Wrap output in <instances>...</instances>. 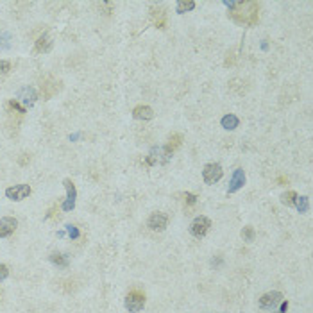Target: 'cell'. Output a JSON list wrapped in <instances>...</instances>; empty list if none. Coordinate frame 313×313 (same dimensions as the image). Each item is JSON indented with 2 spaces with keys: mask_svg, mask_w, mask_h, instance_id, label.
<instances>
[{
  "mask_svg": "<svg viewBox=\"0 0 313 313\" xmlns=\"http://www.w3.org/2000/svg\"><path fill=\"white\" fill-rule=\"evenodd\" d=\"M36 99H38V95H36V92H34L33 88H22L18 92V101L16 102H22L24 104V107H31L36 102Z\"/></svg>",
  "mask_w": 313,
  "mask_h": 313,
  "instance_id": "4fadbf2b",
  "label": "cell"
},
{
  "mask_svg": "<svg viewBox=\"0 0 313 313\" xmlns=\"http://www.w3.org/2000/svg\"><path fill=\"white\" fill-rule=\"evenodd\" d=\"M295 208H297L301 213H306L308 211V208H310V203H308V197H297L295 199Z\"/></svg>",
  "mask_w": 313,
  "mask_h": 313,
  "instance_id": "44dd1931",
  "label": "cell"
},
{
  "mask_svg": "<svg viewBox=\"0 0 313 313\" xmlns=\"http://www.w3.org/2000/svg\"><path fill=\"white\" fill-rule=\"evenodd\" d=\"M209 227H211V220H209V218L197 217V218H193V222L190 224V233H192L195 238H203V236L208 235Z\"/></svg>",
  "mask_w": 313,
  "mask_h": 313,
  "instance_id": "3957f363",
  "label": "cell"
},
{
  "mask_svg": "<svg viewBox=\"0 0 313 313\" xmlns=\"http://www.w3.org/2000/svg\"><path fill=\"white\" fill-rule=\"evenodd\" d=\"M133 116L136 120H152L154 118V109L150 106H136L133 109Z\"/></svg>",
  "mask_w": 313,
  "mask_h": 313,
  "instance_id": "9a60e30c",
  "label": "cell"
},
{
  "mask_svg": "<svg viewBox=\"0 0 313 313\" xmlns=\"http://www.w3.org/2000/svg\"><path fill=\"white\" fill-rule=\"evenodd\" d=\"M242 236H243V240L245 242H252L254 240V229L250 226L243 227V231H242Z\"/></svg>",
  "mask_w": 313,
  "mask_h": 313,
  "instance_id": "7402d4cb",
  "label": "cell"
},
{
  "mask_svg": "<svg viewBox=\"0 0 313 313\" xmlns=\"http://www.w3.org/2000/svg\"><path fill=\"white\" fill-rule=\"evenodd\" d=\"M5 195L11 201H24L31 195V186L29 184H16V186H11L5 190Z\"/></svg>",
  "mask_w": 313,
  "mask_h": 313,
  "instance_id": "8992f818",
  "label": "cell"
},
{
  "mask_svg": "<svg viewBox=\"0 0 313 313\" xmlns=\"http://www.w3.org/2000/svg\"><path fill=\"white\" fill-rule=\"evenodd\" d=\"M52 48V38L48 34H41L36 39V52H48Z\"/></svg>",
  "mask_w": 313,
  "mask_h": 313,
  "instance_id": "2e32d148",
  "label": "cell"
},
{
  "mask_svg": "<svg viewBox=\"0 0 313 313\" xmlns=\"http://www.w3.org/2000/svg\"><path fill=\"white\" fill-rule=\"evenodd\" d=\"M288 310V303H283V306H281V313H284Z\"/></svg>",
  "mask_w": 313,
  "mask_h": 313,
  "instance_id": "f1b7e54d",
  "label": "cell"
},
{
  "mask_svg": "<svg viewBox=\"0 0 313 313\" xmlns=\"http://www.w3.org/2000/svg\"><path fill=\"white\" fill-rule=\"evenodd\" d=\"M61 90V82L59 81H54V79H45L43 82H41V95H43L45 101H48V99H52L56 93Z\"/></svg>",
  "mask_w": 313,
  "mask_h": 313,
  "instance_id": "8fae6325",
  "label": "cell"
},
{
  "mask_svg": "<svg viewBox=\"0 0 313 313\" xmlns=\"http://www.w3.org/2000/svg\"><path fill=\"white\" fill-rule=\"evenodd\" d=\"M145 306V294L140 292V290H133L127 294L125 297V308L129 310L131 313H138L141 312Z\"/></svg>",
  "mask_w": 313,
  "mask_h": 313,
  "instance_id": "7a4b0ae2",
  "label": "cell"
},
{
  "mask_svg": "<svg viewBox=\"0 0 313 313\" xmlns=\"http://www.w3.org/2000/svg\"><path fill=\"white\" fill-rule=\"evenodd\" d=\"M7 276H9V269H7L5 265H0V283H2Z\"/></svg>",
  "mask_w": 313,
  "mask_h": 313,
  "instance_id": "d4e9b609",
  "label": "cell"
},
{
  "mask_svg": "<svg viewBox=\"0 0 313 313\" xmlns=\"http://www.w3.org/2000/svg\"><path fill=\"white\" fill-rule=\"evenodd\" d=\"M278 181H279V183H288V179H286V177H279Z\"/></svg>",
  "mask_w": 313,
  "mask_h": 313,
  "instance_id": "f546056e",
  "label": "cell"
},
{
  "mask_svg": "<svg viewBox=\"0 0 313 313\" xmlns=\"http://www.w3.org/2000/svg\"><path fill=\"white\" fill-rule=\"evenodd\" d=\"M238 124H240V120H238V116H235V115H226L224 118H222V127L227 129V131L236 129Z\"/></svg>",
  "mask_w": 313,
  "mask_h": 313,
  "instance_id": "ac0fdd59",
  "label": "cell"
},
{
  "mask_svg": "<svg viewBox=\"0 0 313 313\" xmlns=\"http://www.w3.org/2000/svg\"><path fill=\"white\" fill-rule=\"evenodd\" d=\"M181 145H183V135H179V133H174V135L169 136V143L165 145V147H167V149H169L170 152L174 154V150H177Z\"/></svg>",
  "mask_w": 313,
  "mask_h": 313,
  "instance_id": "e0dca14e",
  "label": "cell"
},
{
  "mask_svg": "<svg viewBox=\"0 0 313 313\" xmlns=\"http://www.w3.org/2000/svg\"><path fill=\"white\" fill-rule=\"evenodd\" d=\"M0 301H2V292H0Z\"/></svg>",
  "mask_w": 313,
  "mask_h": 313,
  "instance_id": "4dcf8cb0",
  "label": "cell"
},
{
  "mask_svg": "<svg viewBox=\"0 0 313 313\" xmlns=\"http://www.w3.org/2000/svg\"><path fill=\"white\" fill-rule=\"evenodd\" d=\"M11 70V63L9 61H0V73L4 75Z\"/></svg>",
  "mask_w": 313,
  "mask_h": 313,
  "instance_id": "cb8c5ba5",
  "label": "cell"
},
{
  "mask_svg": "<svg viewBox=\"0 0 313 313\" xmlns=\"http://www.w3.org/2000/svg\"><path fill=\"white\" fill-rule=\"evenodd\" d=\"M63 184H65V188H67V201H65V204H63V209H65V211H72L73 208H75L77 190H75V184H73L70 179H65Z\"/></svg>",
  "mask_w": 313,
  "mask_h": 313,
  "instance_id": "52a82bcc",
  "label": "cell"
},
{
  "mask_svg": "<svg viewBox=\"0 0 313 313\" xmlns=\"http://www.w3.org/2000/svg\"><path fill=\"white\" fill-rule=\"evenodd\" d=\"M16 226H18V220L13 217H4L0 218V238H5L15 233Z\"/></svg>",
  "mask_w": 313,
  "mask_h": 313,
  "instance_id": "7c38bea8",
  "label": "cell"
},
{
  "mask_svg": "<svg viewBox=\"0 0 313 313\" xmlns=\"http://www.w3.org/2000/svg\"><path fill=\"white\" fill-rule=\"evenodd\" d=\"M150 18H152V24L158 29H165L167 27V9L161 7V5H152L150 7Z\"/></svg>",
  "mask_w": 313,
  "mask_h": 313,
  "instance_id": "30bf717a",
  "label": "cell"
},
{
  "mask_svg": "<svg viewBox=\"0 0 313 313\" xmlns=\"http://www.w3.org/2000/svg\"><path fill=\"white\" fill-rule=\"evenodd\" d=\"M184 201H186V204H195L197 203V195H193V193H184Z\"/></svg>",
  "mask_w": 313,
  "mask_h": 313,
  "instance_id": "484cf974",
  "label": "cell"
},
{
  "mask_svg": "<svg viewBox=\"0 0 313 313\" xmlns=\"http://www.w3.org/2000/svg\"><path fill=\"white\" fill-rule=\"evenodd\" d=\"M48 218H56L58 217L59 218V213H58V209H56V208H52V209H50V211H48V215H47Z\"/></svg>",
  "mask_w": 313,
  "mask_h": 313,
  "instance_id": "4316f807",
  "label": "cell"
},
{
  "mask_svg": "<svg viewBox=\"0 0 313 313\" xmlns=\"http://www.w3.org/2000/svg\"><path fill=\"white\" fill-rule=\"evenodd\" d=\"M50 260L54 261V263H58V265H61V267H67L68 265V260L65 258L63 254H52L50 256Z\"/></svg>",
  "mask_w": 313,
  "mask_h": 313,
  "instance_id": "603a6c76",
  "label": "cell"
},
{
  "mask_svg": "<svg viewBox=\"0 0 313 313\" xmlns=\"http://www.w3.org/2000/svg\"><path fill=\"white\" fill-rule=\"evenodd\" d=\"M279 303H283V294L281 292H269V294L261 295L260 299V306L263 310H272Z\"/></svg>",
  "mask_w": 313,
  "mask_h": 313,
  "instance_id": "ba28073f",
  "label": "cell"
},
{
  "mask_svg": "<svg viewBox=\"0 0 313 313\" xmlns=\"http://www.w3.org/2000/svg\"><path fill=\"white\" fill-rule=\"evenodd\" d=\"M278 313H281V312H278Z\"/></svg>",
  "mask_w": 313,
  "mask_h": 313,
  "instance_id": "1f68e13d",
  "label": "cell"
},
{
  "mask_svg": "<svg viewBox=\"0 0 313 313\" xmlns=\"http://www.w3.org/2000/svg\"><path fill=\"white\" fill-rule=\"evenodd\" d=\"M299 195L295 192H286L281 195V203L284 204V206H294L295 204V199H297Z\"/></svg>",
  "mask_w": 313,
  "mask_h": 313,
  "instance_id": "ffe728a7",
  "label": "cell"
},
{
  "mask_svg": "<svg viewBox=\"0 0 313 313\" xmlns=\"http://www.w3.org/2000/svg\"><path fill=\"white\" fill-rule=\"evenodd\" d=\"M68 233H70V236H72V238H77V236H79V231L75 229V227H72V226L68 227Z\"/></svg>",
  "mask_w": 313,
  "mask_h": 313,
  "instance_id": "83f0119b",
  "label": "cell"
},
{
  "mask_svg": "<svg viewBox=\"0 0 313 313\" xmlns=\"http://www.w3.org/2000/svg\"><path fill=\"white\" fill-rule=\"evenodd\" d=\"M224 175V170L218 163H208L203 170V177L206 184H215L217 181H220Z\"/></svg>",
  "mask_w": 313,
  "mask_h": 313,
  "instance_id": "277c9868",
  "label": "cell"
},
{
  "mask_svg": "<svg viewBox=\"0 0 313 313\" xmlns=\"http://www.w3.org/2000/svg\"><path fill=\"white\" fill-rule=\"evenodd\" d=\"M195 7V2L193 0H179L177 2V13L179 15H183L186 11H192Z\"/></svg>",
  "mask_w": 313,
  "mask_h": 313,
  "instance_id": "d6986e66",
  "label": "cell"
},
{
  "mask_svg": "<svg viewBox=\"0 0 313 313\" xmlns=\"http://www.w3.org/2000/svg\"><path fill=\"white\" fill-rule=\"evenodd\" d=\"M231 18L240 25H256L260 20V4L254 0H240L231 5Z\"/></svg>",
  "mask_w": 313,
  "mask_h": 313,
  "instance_id": "6da1fadb",
  "label": "cell"
},
{
  "mask_svg": "<svg viewBox=\"0 0 313 313\" xmlns=\"http://www.w3.org/2000/svg\"><path fill=\"white\" fill-rule=\"evenodd\" d=\"M170 158H172V152H170L167 147H158V149H152V152L147 158V163L149 165H165L169 163Z\"/></svg>",
  "mask_w": 313,
  "mask_h": 313,
  "instance_id": "5b68a950",
  "label": "cell"
},
{
  "mask_svg": "<svg viewBox=\"0 0 313 313\" xmlns=\"http://www.w3.org/2000/svg\"><path fill=\"white\" fill-rule=\"evenodd\" d=\"M167 224H169V217L165 215V213H152L149 217V220H147V226H149V229H152V231H165V227H167Z\"/></svg>",
  "mask_w": 313,
  "mask_h": 313,
  "instance_id": "9c48e42d",
  "label": "cell"
},
{
  "mask_svg": "<svg viewBox=\"0 0 313 313\" xmlns=\"http://www.w3.org/2000/svg\"><path fill=\"white\" fill-rule=\"evenodd\" d=\"M243 184H245V172H243V169H236L235 174H233L231 184H229V190H227V192L229 193L238 192Z\"/></svg>",
  "mask_w": 313,
  "mask_h": 313,
  "instance_id": "5bb4252c",
  "label": "cell"
}]
</instances>
